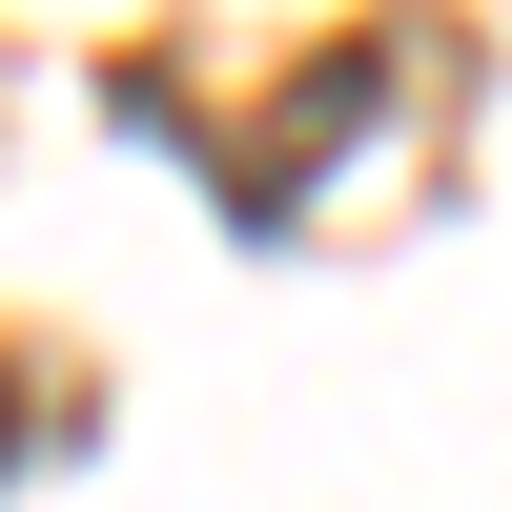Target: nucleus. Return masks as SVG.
Returning <instances> with one entry per match:
<instances>
[{
  "label": "nucleus",
  "instance_id": "nucleus-1",
  "mask_svg": "<svg viewBox=\"0 0 512 512\" xmlns=\"http://www.w3.org/2000/svg\"><path fill=\"white\" fill-rule=\"evenodd\" d=\"M0 451H21V369H0Z\"/></svg>",
  "mask_w": 512,
  "mask_h": 512
}]
</instances>
